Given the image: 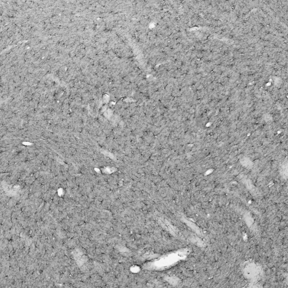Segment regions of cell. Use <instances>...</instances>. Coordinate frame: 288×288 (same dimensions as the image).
<instances>
[{
    "mask_svg": "<svg viewBox=\"0 0 288 288\" xmlns=\"http://www.w3.org/2000/svg\"><path fill=\"white\" fill-rule=\"evenodd\" d=\"M245 272V275H247L248 277H253L254 275H256L257 273L256 267L253 266L252 265H249L247 267Z\"/></svg>",
    "mask_w": 288,
    "mask_h": 288,
    "instance_id": "6da1fadb",
    "label": "cell"
}]
</instances>
